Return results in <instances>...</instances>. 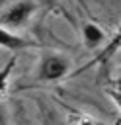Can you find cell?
<instances>
[{"label":"cell","mask_w":121,"mask_h":125,"mask_svg":"<svg viewBox=\"0 0 121 125\" xmlns=\"http://www.w3.org/2000/svg\"><path fill=\"white\" fill-rule=\"evenodd\" d=\"M68 72H70L68 57L60 53H45L37 64L35 78L39 82H57V80H62Z\"/></svg>","instance_id":"1"},{"label":"cell","mask_w":121,"mask_h":125,"mask_svg":"<svg viewBox=\"0 0 121 125\" xmlns=\"http://www.w3.org/2000/svg\"><path fill=\"white\" fill-rule=\"evenodd\" d=\"M37 10V4L33 0H18L16 4H12L8 10L2 12L0 16V25L6 27V29H18V27H23L31 16L35 14Z\"/></svg>","instance_id":"2"},{"label":"cell","mask_w":121,"mask_h":125,"mask_svg":"<svg viewBox=\"0 0 121 125\" xmlns=\"http://www.w3.org/2000/svg\"><path fill=\"white\" fill-rule=\"evenodd\" d=\"M0 47L8 49V51H23L27 47H33V43L18 33H14L12 29H6L0 25Z\"/></svg>","instance_id":"3"},{"label":"cell","mask_w":121,"mask_h":125,"mask_svg":"<svg viewBox=\"0 0 121 125\" xmlns=\"http://www.w3.org/2000/svg\"><path fill=\"white\" fill-rule=\"evenodd\" d=\"M82 39H84V45L88 49H96L105 41V33H103V29L100 25L88 21V23L82 25Z\"/></svg>","instance_id":"4"},{"label":"cell","mask_w":121,"mask_h":125,"mask_svg":"<svg viewBox=\"0 0 121 125\" xmlns=\"http://www.w3.org/2000/svg\"><path fill=\"white\" fill-rule=\"evenodd\" d=\"M0 125H8V113L2 105H0Z\"/></svg>","instance_id":"5"}]
</instances>
